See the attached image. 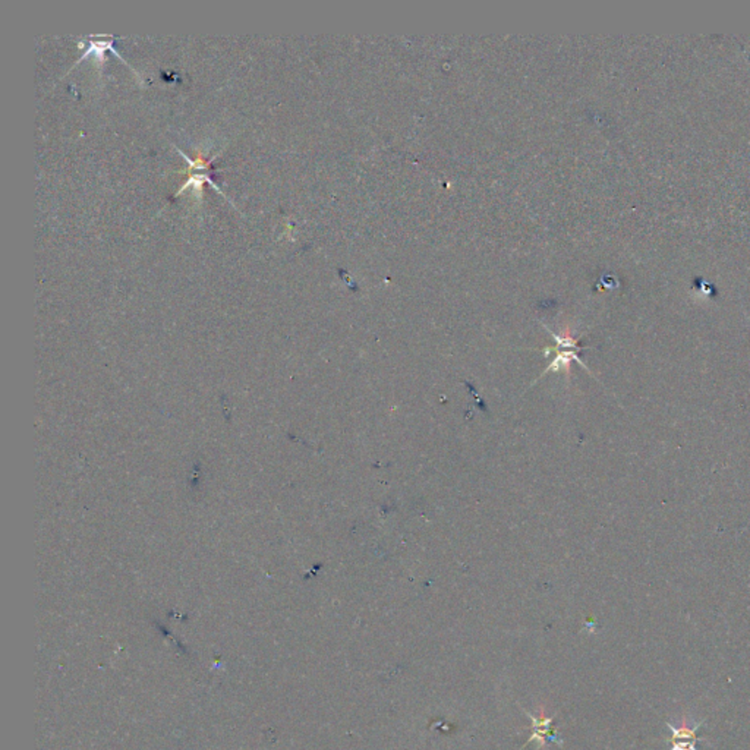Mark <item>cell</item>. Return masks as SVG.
I'll return each instance as SVG.
<instances>
[{
    "label": "cell",
    "instance_id": "obj_1",
    "mask_svg": "<svg viewBox=\"0 0 750 750\" xmlns=\"http://www.w3.org/2000/svg\"><path fill=\"white\" fill-rule=\"evenodd\" d=\"M665 724L670 729V731L672 733L671 750H697L696 743L699 739H697L696 733L704 724V721H699L696 724H689L687 717L683 715L680 721V726H672L671 722H665Z\"/></svg>",
    "mask_w": 750,
    "mask_h": 750
},
{
    "label": "cell",
    "instance_id": "obj_2",
    "mask_svg": "<svg viewBox=\"0 0 750 750\" xmlns=\"http://www.w3.org/2000/svg\"><path fill=\"white\" fill-rule=\"evenodd\" d=\"M115 40H116L115 37H109V38H103V36H101V34H97V36H94V37H90V38H88L87 41H84V40H83V41H80V47H81V48H83V47H87V50H85V53H84V55H83V56H81V58L78 59V62L84 61V59H85L87 56H90L91 53H94L95 56L101 58V55H103V51H106V50H112V51H113V53H115V55H116V56H118V58H119V59H120L122 62H125V63H126L127 66H131V65H129V63H127V62H126V61L123 59V56H122V55L119 53V51H118V50H116V48L113 47V43H115ZM78 62H76V63H78ZM131 68H132V66H131ZM132 71L135 72V69H134V68H132Z\"/></svg>",
    "mask_w": 750,
    "mask_h": 750
}]
</instances>
